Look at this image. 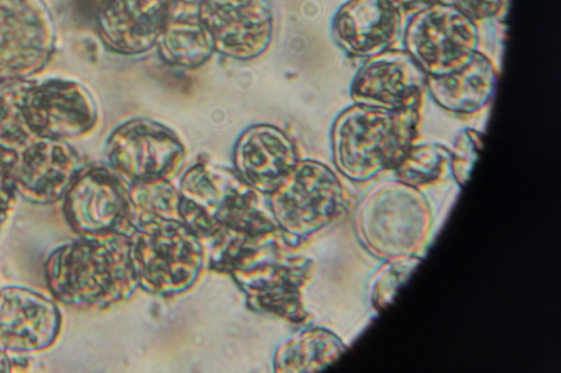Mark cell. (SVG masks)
Wrapping results in <instances>:
<instances>
[{"label": "cell", "mask_w": 561, "mask_h": 373, "mask_svg": "<svg viewBox=\"0 0 561 373\" xmlns=\"http://www.w3.org/2000/svg\"><path fill=\"white\" fill-rule=\"evenodd\" d=\"M183 223L210 247L278 229L260 191L232 168L198 163L179 185Z\"/></svg>", "instance_id": "obj_1"}, {"label": "cell", "mask_w": 561, "mask_h": 373, "mask_svg": "<svg viewBox=\"0 0 561 373\" xmlns=\"http://www.w3.org/2000/svg\"><path fill=\"white\" fill-rule=\"evenodd\" d=\"M44 269L51 294L72 307H105L139 287L129 236L122 232L65 243L49 254Z\"/></svg>", "instance_id": "obj_2"}, {"label": "cell", "mask_w": 561, "mask_h": 373, "mask_svg": "<svg viewBox=\"0 0 561 373\" xmlns=\"http://www.w3.org/2000/svg\"><path fill=\"white\" fill-rule=\"evenodd\" d=\"M294 243L273 230L239 245L220 265L245 294L251 308L299 323L305 317L301 289L311 263L289 253Z\"/></svg>", "instance_id": "obj_3"}, {"label": "cell", "mask_w": 561, "mask_h": 373, "mask_svg": "<svg viewBox=\"0 0 561 373\" xmlns=\"http://www.w3.org/2000/svg\"><path fill=\"white\" fill-rule=\"evenodd\" d=\"M419 124V108L391 110L353 104L339 114L332 127L336 167L354 180L396 167L412 145Z\"/></svg>", "instance_id": "obj_4"}, {"label": "cell", "mask_w": 561, "mask_h": 373, "mask_svg": "<svg viewBox=\"0 0 561 373\" xmlns=\"http://www.w3.org/2000/svg\"><path fill=\"white\" fill-rule=\"evenodd\" d=\"M130 256L138 284L172 295L190 289L206 260L202 241L182 222L163 221L134 230Z\"/></svg>", "instance_id": "obj_5"}, {"label": "cell", "mask_w": 561, "mask_h": 373, "mask_svg": "<svg viewBox=\"0 0 561 373\" xmlns=\"http://www.w3.org/2000/svg\"><path fill=\"white\" fill-rule=\"evenodd\" d=\"M403 45L426 75H445L479 51V28L453 2L440 0L414 12L403 30Z\"/></svg>", "instance_id": "obj_6"}, {"label": "cell", "mask_w": 561, "mask_h": 373, "mask_svg": "<svg viewBox=\"0 0 561 373\" xmlns=\"http://www.w3.org/2000/svg\"><path fill=\"white\" fill-rule=\"evenodd\" d=\"M268 196L276 226L293 243L322 228L344 205L339 177L327 165L312 160H299Z\"/></svg>", "instance_id": "obj_7"}, {"label": "cell", "mask_w": 561, "mask_h": 373, "mask_svg": "<svg viewBox=\"0 0 561 373\" xmlns=\"http://www.w3.org/2000/svg\"><path fill=\"white\" fill-rule=\"evenodd\" d=\"M185 156V145L174 130L144 117L118 125L105 143L106 164L128 185L170 179Z\"/></svg>", "instance_id": "obj_8"}, {"label": "cell", "mask_w": 561, "mask_h": 373, "mask_svg": "<svg viewBox=\"0 0 561 373\" xmlns=\"http://www.w3.org/2000/svg\"><path fill=\"white\" fill-rule=\"evenodd\" d=\"M128 187L107 164L80 166L61 198L67 222L80 236L130 234Z\"/></svg>", "instance_id": "obj_9"}, {"label": "cell", "mask_w": 561, "mask_h": 373, "mask_svg": "<svg viewBox=\"0 0 561 373\" xmlns=\"http://www.w3.org/2000/svg\"><path fill=\"white\" fill-rule=\"evenodd\" d=\"M56 32L44 0H0V81L30 79L49 62Z\"/></svg>", "instance_id": "obj_10"}, {"label": "cell", "mask_w": 561, "mask_h": 373, "mask_svg": "<svg viewBox=\"0 0 561 373\" xmlns=\"http://www.w3.org/2000/svg\"><path fill=\"white\" fill-rule=\"evenodd\" d=\"M196 14L215 51L224 56L250 60L271 44L273 12L267 0H199Z\"/></svg>", "instance_id": "obj_11"}, {"label": "cell", "mask_w": 561, "mask_h": 373, "mask_svg": "<svg viewBox=\"0 0 561 373\" xmlns=\"http://www.w3.org/2000/svg\"><path fill=\"white\" fill-rule=\"evenodd\" d=\"M25 115L35 136L69 140L90 132L98 105L82 83L69 79L34 81L27 91Z\"/></svg>", "instance_id": "obj_12"}, {"label": "cell", "mask_w": 561, "mask_h": 373, "mask_svg": "<svg viewBox=\"0 0 561 373\" xmlns=\"http://www.w3.org/2000/svg\"><path fill=\"white\" fill-rule=\"evenodd\" d=\"M427 75L404 49H388L367 58L350 89L354 104L383 108H420Z\"/></svg>", "instance_id": "obj_13"}, {"label": "cell", "mask_w": 561, "mask_h": 373, "mask_svg": "<svg viewBox=\"0 0 561 373\" xmlns=\"http://www.w3.org/2000/svg\"><path fill=\"white\" fill-rule=\"evenodd\" d=\"M56 303L27 288L0 289V348L8 353H32L51 347L60 331Z\"/></svg>", "instance_id": "obj_14"}, {"label": "cell", "mask_w": 561, "mask_h": 373, "mask_svg": "<svg viewBox=\"0 0 561 373\" xmlns=\"http://www.w3.org/2000/svg\"><path fill=\"white\" fill-rule=\"evenodd\" d=\"M18 151L16 190L37 205L60 200L80 168L79 155L67 140L34 136Z\"/></svg>", "instance_id": "obj_15"}, {"label": "cell", "mask_w": 561, "mask_h": 373, "mask_svg": "<svg viewBox=\"0 0 561 373\" xmlns=\"http://www.w3.org/2000/svg\"><path fill=\"white\" fill-rule=\"evenodd\" d=\"M176 0H102L96 28L112 51L134 56L152 48L173 13Z\"/></svg>", "instance_id": "obj_16"}, {"label": "cell", "mask_w": 561, "mask_h": 373, "mask_svg": "<svg viewBox=\"0 0 561 373\" xmlns=\"http://www.w3.org/2000/svg\"><path fill=\"white\" fill-rule=\"evenodd\" d=\"M402 32V11L390 0H346L333 15L331 33L348 56L370 58L394 45Z\"/></svg>", "instance_id": "obj_17"}, {"label": "cell", "mask_w": 561, "mask_h": 373, "mask_svg": "<svg viewBox=\"0 0 561 373\" xmlns=\"http://www.w3.org/2000/svg\"><path fill=\"white\" fill-rule=\"evenodd\" d=\"M233 170L263 195L273 193L299 161L291 139L268 124L248 127L233 148Z\"/></svg>", "instance_id": "obj_18"}, {"label": "cell", "mask_w": 561, "mask_h": 373, "mask_svg": "<svg viewBox=\"0 0 561 373\" xmlns=\"http://www.w3.org/2000/svg\"><path fill=\"white\" fill-rule=\"evenodd\" d=\"M497 70L493 61L477 51L461 69L445 75H427L426 90L443 109L470 115L482 110L494 96Z\"/></svg>", "instance_id": "obj_19"}, {"label": "cell", "mask_w": 561, "mask_h": 373, "mask_svg": "<svg viewBox=\"0 0 561 373\" xmlns=\"http://www.w3.org/2000/svg\"><path fill=\"white\" fill-rule=\"evenodd\" d=\"M157 44L165 62L184 68L203 66L216 53L213 38L196 12L172 13Z\"/></svg>", "instance_id": "obj_20"}, {"label": "cell", "mask_w": 561, "mask_h": 373, "mask_svg": "<svg viewBox=\"0 0 561 373\" xmlns=\"http://www.w3.org/2000/svg\"><path fill=\"white\" fill-rule=\"evenodd\" d=\"M339 345L329 333L304 330L287 338L277 348L274 368L277 372H313L330 364L339 354Z\"/></svg>", "instance_id": "obj_21"}, {"label": "cell", "mask_w": 561, "mask_h": 373, "mask_svg": "<svg viewBox=\"0 0 561 373\" xmlns=\"http://www.w3.org/2000/svg\"><path fill=\"white\" fill-rule=\"evenodd\" d=\"M128 194L131 232L163 221L183 222L180 191L170 179L131 184Z\"/></svg>", "instance_id": "obj_22"}, {"label": "cell", "mask_w": 561, "mask_h": 373, "mask_svg": "<svg viewBox=\"0 0 561 373\" xmlns=\"http://www.w3.org/2000/svg\"><path fill=\"white\" fill-rule=\"evenodd\" d=\"M34 80L0 81V147L19 150L35 135L24 110L26 94Z\"/></svg>", "instance_id": "obj_23"}, {"label": "cell", "mask_w": 561, "mask_h": 373, "mask_svg": "<svg viewBox=\"0 0 561 373\" xmlns=\"http://www.w3.org/2000/svg\"><path fill=\"white\" fill-rule=\"evenodd\" d=\"M450 159L442 145H411L394 168L401 182L414 187L437 179Z\"/></svg>", "instance_id": "obj_24"}, {"label": "cell", "mask_w": 561, "mask_h": 373, "mask_svg": "<svg viewBox=\"0 0 561 373\" xmlns=\"http://www.w3.org/2000/svg\"><path fill=\"white\" fill-rule=\"evenodd\" d=\"M481 135L473 129L463 130L456 142L455 152L451 153V168L457 182L462 185L472 168L480 147Z\"/></svg>", "instance_id": "obj_25"}, {"label": "cell", "mask_w": 561, "mask_h": 373, "mask_svg": "<svg viewBox=\"0 0 561 373\" xmlns=\"http://www.w3.org/2000/svg\"><path fill=\"white\" fill-rule=\"evenodd\" d=\"M18 151L0 147V212H8L19 196L15 180Z\"/></svg>", "instance_id": "obj_26"}, {"label": "cell", "mask_w": 561, "mask_h": 373, "mask_svg": "<svg viewBox=\"0 0 561 373\" xmlns=\"http://www.w3.org/2000/svg\"><path fill=\"white\" fill-rule=\"evenodd\" d=\"M503 2L504 0H453L455 5L474 21L495 15Z\"/></svg>", "instance_id": "obj_27"}, {"label": "cell", "mask_w": 561, "mask_h": 373, "mask_svg": "<svg viewBox=\"0 0 561 373\" xmlns=\"http://www.w3.org/2000/svg\"><path fill=\"white\" fill-rule=\"evenodd\" d=\"M401 11H417L419 9L440 0H390Z\"/></svg>", "instance_id": "obj_28"}, {"label": "cell", "mask_w": 561, "mask_h": 373, "mask_svg": "<svg viewBox=\"0 0 561 373\" xmlns=\"http://www.w3.org/2000/svg\"><path fill=\"white\" fill-rule=\"evenodd\" d=\"M14 364L9 353L0 348V373L13 371Z\"/></svg>", "instance_id": "obj_29"}, {"label": "cell", "mask_w": 561, "mask_h": 373, "mask_svg": "<svg viewBox=\"0 0 561 373\" xmlns=\"http://www.w3.org/2000/svg\"><path fill=\"white\" fill-rule=\"evenodd\" d=\"M5 218H7V214L0 212V226H1L2 222L5 220Z\"/></svg>", "instance_id": "obj_30"}, {"label": "cell", "mask_w": 561, "mask_h": 373, "mask_svg": "<svg viewBox=\"0 0 561 373\" xmlns=\"http://www.w3.org/2000/svg\"><path fill=\"white\" fill-rule=\"evenodd\" d=\"M183 2H187V3H197L199 0H181Z\"/></svg>", "instance_id": "obj_31"}]
</instances>
